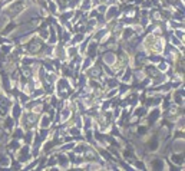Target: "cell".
<instances>
[{"instance_id": "cell-1", "label": "cell", "mask_w": 185, "mask_h": 171, "mask_svg": "<svg viewBox=\"0 0 185 171\" xmlns=\"http://www.w3.org/2000/svg\"><path fill=\"white\" fill-rule=\"evenodd\" d=\"M40 46H42L40 43H37V40H34V43H32V45H30V51L36 52L37 49H40Z\"/></svg>"}]
</instances>
